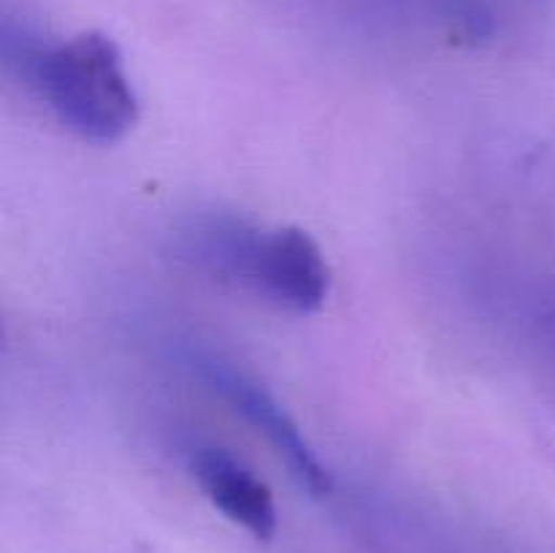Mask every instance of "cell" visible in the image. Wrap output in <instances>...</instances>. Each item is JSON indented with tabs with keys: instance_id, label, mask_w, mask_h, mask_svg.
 <instances>
[{
	"instance_id": "1",
	"label": "cell",
	"mask_w": 555,
	"mask_h": 553,
	"mask_svg": "<svg viewBox=\"0 0 555 553\" xmlns=\"http://www.w3.org/2000/svg\"><path fill=\"white\" fill-rule=\"evenodd\" d=\"M22 63L54 117L95 144L119 141L139 119L122 52L106 33L87 30L54 47H22Z\"/></svg>"
},
{
	"instance_id": "2",
	"label": "cell",
	"mask_w": 555,
	"mask_h": 553,
	"mask_svg": "<svg viewBox=\"0 0 555 553\" xmlns=\"http://www.w3.org/2000/svg\"><path fill=\"white\" fill-rule=\"evenodd\" d=\"M206 258L220 271L263 293L276 307L309 314L328 296V263L320 244L304 228L285 226L276 231L220 228L206 231Z\"/></svg>"
},
{
	"instance_id": "3",
	"label": "cell",
	"mask_w": 555,
	"mask_h": 553,
	"mask_svg": "<svg viewBox=\"0 0 555 553\" xmlns=\"http://www.w3.org/2000/svg\"><path fill=\"white\" fill-rule=\"evenodd\" d=\"M204 374L211 388L222 399L231 401L233 410L244 415V421L255 432H260L269 439L271 448L285 459L287 470H291V475L296 477V483L304 491L312 493V497H328L331 488H334L331 472L325 470L320 455L307 442V437L301 434L298 423L293 421L291 412L258 380H253L242 369L231 366L225 361H206Z\"/></svg>"
},
{
	"instance_id": "4",
	"label": "cell",
	"mask_w": 555,
	"mask_h": 553,
	"mask_svg": "<svg viewBox=\"0 0 555 553\" xmlns=\"http://www.w3.org/2000/svg\"><path fill=\"white\" fill-rule=\"evenodd\" d=\"M190 466L201 491L228 520L249 531L255 540H271L276 535L280 520L274 493L236 455L222 448H201Z\"/></svg>"
}]
</instances>
